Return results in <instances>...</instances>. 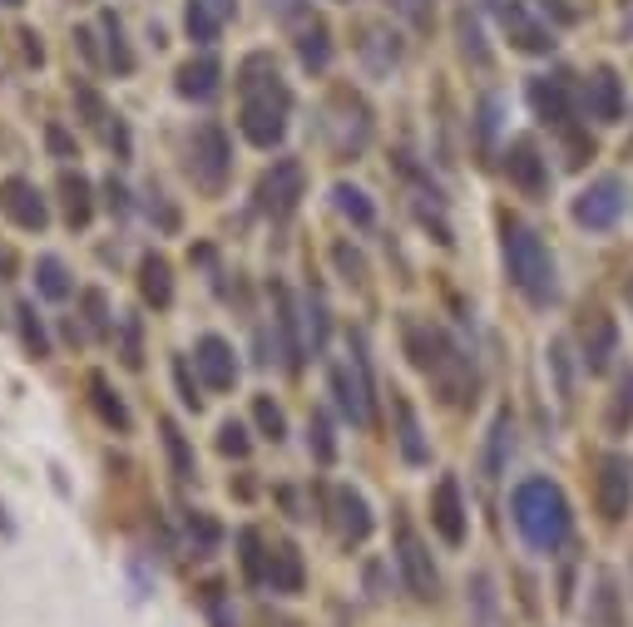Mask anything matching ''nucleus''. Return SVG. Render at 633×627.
Masks as SVG:
<instances>
[{
	"instance_id": "1",
	"label": "nucleus",
	"mask_w": 633,
	"mask_h": 627,
	"mask_svg": "<svg viewBox=\"0 0 633 627\" xmlns=\"http://www.w3.org/2000/svg\"><path fill=\"white\" fill-rule=\"evenodd\" d=\"M401 341H406V356L421 376L440 391L446 405H465L475 401L480 391V376H475V361L455 346V336L436 321H421V317H401Z\"/></svg>"
},
{
	"instance_id": "2",
	"label": "nucleus",
	"mask_w": 633,
	"mask_h": 627,
	"mask_svg": "<svg viewBox=\"0 0 633 627\" xmlns=\"http://www.w3.org/2000/svg\"><path fill=\"white\" fill-rule=\"evenodd\" d=\"M238 89H243V109H238V128L253 149H278L282 134H288V114H292V95L278 79V64L272 54H247L243 75H238Z\"/></svg>"
},
{
	"instance_id": "3",
	"label": "nucleus",
	"mask_w": 633,
	"mask_h": 627,
	"mask_svg": "<svg viewBox=\"0 0 633 627\" xmlns=\"http://www.w3.org/2000/svg\"><path fill=\"white\" fill-rule=\"evenodd\" d=\"M510 514H515V529L525 533V543L535 553H555L569 539V524H574L564 490L545 475L520 479L515 494H510Z\"/></svg>"
},
{
	"instance_id": "4",
	"label": "nucleus",
	"mask_w": 633,
	"mask_h": 627,
	"mask_svg": "<svg viewBox=\"0 0 633 627\" xmlns=\"http://www.w3.org/2000/svg\"><path fill=\"white\" fill-rule=\"evenodd\" d=\"M504 267H510V282L520 287V297L529 307H549L559 297V282H555V257H549L545 237L535 228H525L520 218H504Z\"/></svg>"
},
{
	"instance_id": "5",
	"label": "nucleus",
	"mask_w": 633,
	"mask_h": 627,
	"mask_svg": "<svg viewBox=\"0 0 633 627\" xmlns=\"http://www.w3.org/2000/svg\"><path fill=\"white\" fill-rule=\"evenodd\" d=\"M594 504H599L604 524H623L633 509V459L619 450H604L594 459Z\"/></svg>"
},
{
	"instance_id": "6",
	"label": "nucleus",
	"mask_w": 633,
	"mask_h": 627,
	"mask_svg": "<svg viewBox=\"0 0 633 627\" xmlns=\"http://www.w3.org/2000/svg\"><path fill=\"white\" fill-rule=\"evenodd\" d=\"M332 395H337V410L352 420V426L372 430L376 426V401H372V376H366V361H362V346L356 356H342L332 361Z\"/></svg>"
},
{
	"instance_id": "7",
	"label": "nucleus",
	"mask_w": 633,
	"mask_h": 627,
	"mask_svg": "<svg viewBox=\"0 0 633 627\" xmlns=\"http://www.w3.org/2000/svg\"><path fill=\"white\" fill-rule=\"evenodd\" d=\"M228 169H233V149H228V134L218 124H198L194 144H188V173L204 193H223Z\"/></svg>"
},
{
	"instance_id": "8",
	"label": "nucleus",
	"mask_w": 633,
	"mask_h": 627,
	"mask_svg": "<svg viewBox=\"0 0 633 627\" xmlns=\"http://www.w3.org/2000/svg\"><path fill=\"white\" fill-rule=\"evenodd\" d=\"M302 188H307V173H302V163L297 159H278L258 179V208L272 218V223H282V218L297 213Z\"/></svg>"
},
{
	"instance_id": "9",
	"label": "nucleus",
	"mask_w": 633,
	"mask_h": 627,
	"mask_svg": "<svg viewBox=\"0 0 633 627\" xmlns=\"http://www.w3.org/2000/svg\"><path fill=\"white\" fill-rule=\"evenodd\" d=\"M490 11H495V21H500V30L510 35L515 50H525V54H549V50H555V30L529 11L525 0H490Z\"/></svg>"
},
{
	"instance_id": "10",
	"label": "nucleus",
	"mask_w": 633,
	"mask_h": 627,
	"mask_svg": "<svg viewBox=\"0 0 633 627\" xmlns=\"http://www.w3.org/2000/svg\"><path fill=\"white\" fill-rule=\"evenodd\" d=\"M623 202H629L623 183L619 179H599V183H589V188L574 198V223L589 228V233H604V228H613L623 218Z\"/></svg>"
},
{
	"instance_id": "11",
	"label": "nucleus",
	"mask_w": 633,
	"mask_h": 627,
	"mask_svg": "<svg viewBox=\"0 0 633 627\" xmlns=\"http://www.w3.org/2000/svg\"><path fill=\"white\" fill-rule=\"evenodd\" d=\"M504 173L515 183L525 198H545L549 193V159L539 153L535 138H510V149H504Z\"/></svg>"
},
{
	"instance_id": "12",
	"label": "nucleus",
	"mask_w": 633,
	"mask_h": 627,
	"mask_svg": "<svg viewBox=\"0 0 633 627\" xmlns=\"http://www.w3.org/2000/svg\"><path fill=\"white\" fill-rule=\"evenodd\" d=\"M529 109H535V119H545L549 128H574V85H569V75H539L529 79Z\"/></svg>"
},
{
	"instance_id": "13",
	"label": "nucleus",
	"mask_w": 633,
	"mask_h": 627,
	"mask_svg": "<svg viewBox=\"0 0 633 627\" xmlns=\"http://www.w3.org/2000/svg\"><path fill=\"white\" fill-rule=\"evenodd\" d=\"M0 213L11 218L21 233H45L50 228V208H45L40 188L31 179H5L0 183Z\"/></svg>"
},
{
	"instance_id": "14",
	"label": "nucleus",
	"mask_w": 633,
	"mask_h": 627,
	"mask_svg": "<svg viewBox=\"0 0 633 627\" xmlns=\"http://www.w3.org/2000/svg\"><path fill=\"white\" fill-rule=\"evenodd\" d=\"M397 564H401V574H406V588L421 603H430V598L440 593V574H436V564H430V549L421 543L416 529L397 533Z\"/></svg>"
},
{
	"instance_id": "15",
	"label": "nucleus",
	"mask_w": 633,
	"mask_h": 627,
	"mask_svg": "<svg viewBox=\"0 0 633 627\" xmlns=\"http://www.w3.org/2000/svg\"><path fill=\"white\" fill-rule=\"evenodd\" d=\"M580 346H584V371L589 376H604L619 356V321L609 311H589L580 321Z\"/></svg>"
},
{
	"instance_id": "16",
	"label": "nucleus",
	"mask_w": 633,
	"mask_h": 627,
	"mask_svg": "<svg viewBox=\"0 0 633 627\" xmlns=\"http://www.w3.org/2000/svg\"><path fill=\"white\" fill-rule=\"evenodd\" d=\"M430 529L451 543V549L465 543V500H461V479L455 475H440L436 494H430Z\"/></svg>"
},
{
	"instance_id": "17",
	"label": "nucleus",
	"mask_w": 633,
	"mask_h": 627,
	"mask_svg": "<svg viewBox=\"0 0 633 627\" xmlns=\"http://www.w3.org/2000/svg\"><path fill=\"white\" fill-rule=\"evenodd\" d=\"M75 104H80V114H85V124L95 128L99 138H105L109 149H114L119 159H130V128L119 124V114H114V109H109L105 99H99L89 85H80V89H75Z\"/></svg>"
},
{
	"instance_id": "18",
	"label": "nucleus",
	"mask_w": 633,
	"mask_h": 627,
	"mask_svg": "<svg viewBox=\"0 0 633 627\" xmlns=\"http://www.w3.org/2000/svg\"><path fill=\"white\" fill-rule=\"evenodd\" d=\"M584 104H589V114L599 119V124H619L623 119V79L613 64H599L589 75V85H584Z\"/></svg>"
},
{
	"instance_id": "19",
	"label": "nucleus",
	"mask_w": 633,
	"mask_h": 627,
	"mask_svg": "<svg viewBox=\"0 0 633 627\" xmlns=\"http://www.w3.org/2000/svg\"><path fill=\"white\" fill-rule=\"evenodd\" d=\"M263 583H272V593H302L307 574H302V553H297V543L278 539L268 553H263Z\"/></svg>"
},
{
	"instance_id": "20",
	"label": "nucleus",
	"mask_w": 633,
	"mask_h": 627,
	"mask_svg": "<svg viewBox=\"0 0 633 627\" xmlns=\"http://www.w3.org/2000/svg\"><path fill=\"white\" fill-rule=\"evenodd\" d=\"M194 366L204 371V381L214 385V391H233V381H238V356H233V346H228L223 336H204V341H198Z\"/></svg>"
},
{
	"instance_id": "21",
	"label": "nucleus",
	"mask_w": 633,
	"mask_h": 627,
	"mask_svg": "<svg viewBox=\"0 0 633 627\" xmlns=\"http://www.w3.org/2000/svg\"><path fill=\"white\" fill-rule=\"evenodd\" d=\"M218 85H223V64H218L214 54H198V60L179 64V75H173V89H179L183 99H198V104L214 99Z\"/></svg>"
},
{
	"instance_id": "22",
	"label": "nucleus",
	"mask_w": 633,
	"mask_h": 627,
	"mask_svg": "<svg viewBox=\"0 0 633 627\" xmlns=\"http://www.w3.org/2000/svg\"><path fill=\"white\" fill-rule=\"evenodd\" d=\"M391 415H397V450H401V459H406V465H426L430 445H426V435H421V420H416V410H411L406 395L391 391Z\"/></svg>"
},
{
	"instance_id": "23",
	"label": "nucleus",
	"mask_w": 633,
	"mask_h": 627,
	"mask_svg": "<svg viewBox=\"0 0 633 627\" xmlns=\"http://www.w3.org/2000/svg\"><path fill=\"white\" fill-rule=\"evenodd\" d=\"M332 509H337V524H342V539L366 543V533H372V509H366V500L352 484H337L332 490Z\"/></svg>"
},
{
	"instance_id": "24",
	"label": "nucleus",
	"mask_w": 633,
	"mask_h": 627,
	"mask_svg": "<svg viewBox=\"0 0 633 627\" xmlns=\"http://www.w3.org/2000/svg\"><path fill=\"white\" fill-rule=\"evenodd\" d=\"M183 30H188V40H198L208 50L223 35V11H218L214 0H188L183 5Z\"/></svg>"
},
{
	"instance_id": "25",
	"label": "nucleus",
	"mask_w": 633,
	"mask_h": 627,
	"mask_svg": "<svg viewBox=\"0 0 633 627\" xmlns=\"http://www.w3.org/2000/svg\"><path fill=\"white\" fill-rule=\"evenodd\" d=\"M139 292H144V302L159 307V311L173 302V272H169V262H163L159 253H149L139 262Z\"/></svg>"
},
{
	"instance_id": "26",
	"label": "nucleus",
	"mask_w": 633,
	"mask_h": 627,
	"mask_svg": "<svg viewBox=\"0 0 633 627\" xmlns=\"http://www.w3.org/2000/svg\"><path fill=\"white\" fill-rule=\"evenodd\" d=\"M272 297H278V327H282V352H288V371H297L302 356H307V341L297 336L302 317H297V307H292L288 287H272Z\"/></svg>"
},
{
	"instance_id": "27",
	"label": "nucleus",
	"mask_w": 633,
	"mask_h": 627,
	"mask_svg": "<svg viewBox=\"0 0 633 627\" xmlns=\"http://www.w3.org/2000/svg\"><path fill=\"white\" fill-rule=\"evenodd\" d=\"M60 193H65V223L70 228H85L89 213H95V198H89V179L85 173H60Z\"/></svg>"
},
{
	"instance_id": "28",
	"label": "nucleus",
	"mask_w": 633,
	"mask_h": 627,
	"mask_svg": "<svg viewBox=\"0 0 633 627\" xmlns=\"http://www.w3.org/2000/svg\"><path fill=\"white\" fill-rule=\"evenodd\" d=\"M89 401H95V410H99V420L105 426H114V430H130V410H124V401H119L114 391H109V381L105 376H89Z\"/></svg>"
},
{
	"instance_id": "29",
	"label": "nucleus",
	"mask_w": 633,
	"mask_h": 627,
	"mask_svg": "<svg viewBox=\"0 0 633 627\" xmlns=\"http://www.w3.org/2000/svg\"><path fill=\"white\" fill-rule=\"evenodd\" d=\"M510 445H515L510 410H500V415H495V426H490V450H485V479H500L504 459H510Z\"/></svg>"
},
{
	"instance_id": "30",
	"label": "nucleus",
	"mask_w": 633,
	"mask_h": 627,
	"mask_svg": "<svg viewBox=\"0 0 633 627\" xmlns=\"http://www.w3.org/2000/svg\"><path fill=\"white\" fill-rule=\"evenodd\" d=\"M297 54H302V64H307V70H317V75L332 64V40H327V25L322 21H312L307 30H302Z\"/></svg>"
},
{
	"instance_id": "31",
	"label": "nucleus",
	"mask_w": 633,
	"mask_h": 627,
	"mask_svg": "<svg viewBox=\"0 0 633 627\" xmlns=\"http://www.w3.org/2000/svg\"><path fill=\"white\" fill-rule=\"evenodd\" d=\"M35 287H40V297L65 302L75 282H70V272H65V262H60V257H40V262H35Z\"/></svg>"
},
{
	"instance_id": "32",
	"label": "nucleus",
	"mask_w": 633,
	"mask_h": 627,
	"mask_svg": "<svg viewBox=\"0 0 633 627\" xmlns=\"http://www.w3.org/2000/svg\"><path fill=\"white\" fill-rule=\"evenodd\" d=\"M332 198H337V213L352 218L356 228H372L376 223V208H372V198H366L362 188H352V183H337Z\"/></svg>"
},
{
	"instance_id": "33",
	"label": "nucleus",
	"mask_w": 633,
	"mask_h": 627,
	"mask_svg": "<svg viewBox=\"0 0 633 627\" xmlns=\"http://www.w3.org/2000/svg\"><path fill=\"white\" fill-rule=\"evenodd\" d=\"M99 30L109 35V64H114L119 75H134V54H130V45H124V25H119L114 11L99 15Z\"/></svg>"
},
{
	"instance_id": "34",
	"label": "nucleus",
	"mask_w": 633,
	"mask_h": 627,
	"mask_svg": "<svg viewBox=\"0 0 633 627\" xmlns=\"http://www.w3.org/2000/svg\"><path fill=\"white\" fill-rule=\"evenodd\" d=\"M159 430H163V450H169V459H173V475H179V479H194V450H188L183 430L173 426V420H159Z\"/></svg>"
},
{
	"instance_id": "35",
	"label": "nucleus",
	"mask_w": 633,
	"mask_h": 627,
	"mask_svg": "<svg viewBox=\"0 0 633 627\" xmlns=\"http://www.w3.org/2000/svg\"><path fill=\"white\" fill-rule=\"evenodd\" d=\"M15 317H21L25 352H31L35 361H45V356H50V336H45V327H40V317H35V307H31V302H21V307H15Z\"/></svg>"
},
{
	"instance_id": "36",
	"label": "nucleus",
	"mask_w": 633,
	"mask_h": 627,
	"mask_svg": "<svg viewBox=\"0 0 633 627\" xmlns=\"http://www.w3.org/2000/svg\"><path fill=\"white\" fill-rule=\"evenodd\" d=\"M549 366H555V381H559V405H574V371H569V346L564 341H549Z\"/></svg>"
},
{
	"instance_id": "37",
	"label": "nucleus",
	"mask_w": 633,
	"mask_h": 627,
	"mask_svg": "<svg viewBox=\"0 0 633 627\" xmlns=\"http://www.w3.org/2000/svg\"><path fill=\"white\" fill-rule=\"evenodd\" d=\"M455 30H461V50L471 54L480 70H490V50L480 45V25H475V15L471 11H461V21H455Z\"/></svg>"
},
{
	"instance_id": "38",
	"label": "nucleus",
	"mask_w": 633,
	"mask_h": 627,
	"mask_svg": "<svg viewBox=\"0 0 633 627\" xmlns=\"http://www.w3.org/2000/svg\"><path fill=\"white\" fill-rule=\"evenodd\" d=\"M253 420H258V430L272 440V445H278V440L288 435V420H282V410L268 401V395H258V401H253Z\"/></svg>"
},
{
	"instance_id": "39",
	"label": "nucleus",
	"mask_w": 633,
	"mask_h": 627,
	"mask_svg": "<svg viewBox=\"0 0 633 627\" xmlns=\"http://www.w3.org/2000/svg\"><path fill=\"white\" fill-rule=\"evenodd\" d=\"M238 543H243V574L253 578V583H263V553H268V549H263V533L243 529V533H238Z\"/></svg>"
},
{
	"instance_id": "40",
	"label": "nucleus",
	"mask_w": 633,
	"mask_h": 627,
	"mask_svg": "<svg viewBox=\"0 0 633 627\" xmlns=\"http://www.w3.org/2000/svg\"><path fill=\"white\" fill-rule=\"evenodd\" d=\"M307 440H312V450H317V459H322V465H332V455H337V445H332V426H327V415L317 410L307 420Z\"/></svg>"
},
{
	"instance_id": "41",
	"label": "nucleus",
	"mask_w": 633,
	"mask_h": 627,
	"mask_svg": "<svg viewBox=\"0 0 633 627\" xmlns=\"http://www.w3.org/2000/svg\"><path fill=\"white\" fill-rule=\"evenodd\" d=\"M629 420H633V376H623L619 395H613V405H609V430H623Z\"/></svg>"
},
{
	"instance_id": "42",
	"label": "nucleus",
	"mask_w": 633,
	"mask_h": 627,
	"mask_svg": "<svg viewBox=\"0 0 633 627\" xmlns=\"http://www.w3.org/2000/svg\"><path fill=\"white\" fill-rule=\"evenodd\" d=\"M327 341V307L317 297H307V352H322Z\"/></svg>"
},
{
	"instance_id": "43",
	"label": "nucleus",
	"mask_w": 633,
	"mask_h": 627,
	"mask_svg": "<svg viewBox=\"0 0 633 627\" xmlns=\"http://www.w3.org/2000/svg\"><path fill=\"white\" fill-rule=\"evenodd\" d=\"M85 321L95 336H109V302L105 292H85Z\"/></svg>"
},
{
	"instance_id": "44",
	"label": "nucleus",
	"mask_w": 633,
	"mask_h": 627,
	"mask_svg": "<svg viewBox=\"0 0 633 627\" xmlns=\"http://www.w3.org/2000/svg\"><path fill=\"white\" fill-rule=\"evenodd\" d=\"M218 450L233 455V459H243L247 455V430L238 426V420H223V430H218Z\"/></svg>"
},
{
	"instance_id": "45",
	"label": "nucleus",
	"mask_w": 633,
	"mask_h": 627,
	"mask_svg": "<svg viewBox=\"0 0 633 627\" xmlns=\"http://www.w3.org/2000/svg\"><path fill=\"white\" fill-rule=\"evenodd\" d=\"M332 257H337V267H342V276H346V282H356V287H362V276H366L362 253H352V247H346V243H337V247H332Z\"/></svg>"
},
{
	"instance_id": "46",
	"label": "nucleus",
	"mask_w": 633,
	"mask_h": 627,
	"mask_svg": "<svg viewBox=\"0 0 633 627\" xmlns=\"http://www.w3.org/2000/svg\"><path fill=\"white\" fill-rule=\"evenodd\" d=\"M613 603H619V593H613V578H604V583H599V627H623L619 613H613Z\"/></svg>"
},
{
	"instance_id": "47",
	"label": "nucleus",
	"mask_w": 633,
	"mask_h": 627,
	"mask_svg": "<svg viewBox=\"0 0 633 627\" xmlns=\"http://www.w3.org/2000/svg\"><path fill=\"white\" fill-rule=\"evenodd\" d=\"M45 144H50V153H54V159H75V138H70L60 124H50V128H45Z\"/></svg>"
},
{
	"instance_id": "48",
	"label": "nucleus",
	"mask_w": 633,
	"mask_h": 627,
	"mask_svg": "<svg viewBox=\"0 0 633 627\" xmlns=\"http://www.w3.org/2000/svg\"><path fill=\"white\" fill-rule=\"evenodd\" d=\"M144 352H139V317L124 321V366H139Z\"/></svg>"
},
{
	"instance_id": "49",
	"label": "nucleus",
	"mask_w": 633,
	"mask_h": 627,
	"mask_svg": "<svg viewBox=\"0 0 633 627\" xmlns=\"http://www.w3.org/2000/svg\"><path fill=\"white\" fill-rule=\"evenodd\" d=\"M173 381H179V401L183 405H198V395H194V381H188V361H173Z\"/></svg>"
},
{
	"instance_id": "50",
	"label": "nucleus",
	"mask_w": 633,
	"mask_h": 627,
	"mask_svg": "<svg viewBox=\"0 0 633 627\" xmlns=\"http://www.w3.org/2000/svg\"><path fill=\"white\" fill-rule=\"evenodd\" d=\"M268 5H272L278 15H288V21H292V15H302V5H307V0H268Z\"/></svg>"
},
{
	"instance_id": "51",
	"label": "nucleus",
	"mask_w": 633,
	"mask_h": 627,
	"mask_svg": "<svg viewBox=\"0 0 633 627\" xmlns=\"http://www.w3.org/2000/svg\"><path fill=\"white\" fill-rule=\"evenodd\" d=\"M0 272H5V276L15 272V253H11V247H0Z\"/></svg>"
},
{
	"instance_id": "52",
	"label": "nucleus",
	"mask_w": 633,
	"mask_h": 627,
	"mask_svg": "<svg viewBox=\"0 0 633 627\" xmlns=\"http://www.w3.org/2000/svg\"><path fill=\"white\" fill-rule=\"evenodd\" d=\"M0 5H25V0H0Z\"/></svg>"
}]
</instances>
